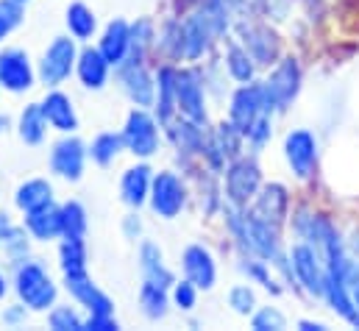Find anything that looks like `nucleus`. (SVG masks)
<instances>
[{
  "mask_svg": "<svg viewBox=\"0 0 359 331\" xmlns=\"http://www.w3.org/2000/svg\"><path fill=\"white\" fill-rule=\"evenodd\" d=\"M31 234L25 231L22 223H14L6 212H0V248L6 253V259L11 264L22 262L25 256H31Z\"/></svg>",
  "mask_w": 359,
  "mask_h": 331,
  "instance_id": "obj_27",
  "label": "nucleus"
},
{
  "mask_svg": "<svg viewBox=\"0 0 359 331\" xmlns=\"http://www.w3.org/2000/svg\"><path fill=\"white\" fill-rule=\"evenodd\" d=\"M181 20H184V62L198 65L201 59H209L215 42H217V34L206 22V17L195 8L192 14H187Z\"/></svg>",
  "mask_w": 359,
  "mask_h": 331,
  "instance_id": "obj_15",
  "label": "nucleus"
},
{
  "mask_svg": "<svg viewBox=\"0 0 359 331\" xmlns=\"http://www.w3.org/2000/svg\"><path fill=\"white\" fill-rule=\"evenodd\" d=\"M156 22L151 17H140L137 22H131V50H128V62H148L151 53H156Z\"/></svg>",
  "mask_w": 359,
  "mask_h": 331,
  "instance_id": "obj_32",
  "label": "nucleus"
},
{
  "mask_svg": "<svg viewBox=\"0 0 359 331\" xmlns=\"http://www.w3.org/2000/svg\"><path fill=\"white\" fill-rule=\"evenodd\" d=\"M17 3H28V0H17Z\"/></svg>",
  "mask_w": 359,
  "mask_h": 331,
  "instance_id": "obj_52",
  "label": "nucleus"
},
{
  "mask_svg": "<svg viewBox=\"0 0 359 331\" xmlns=\"http://www.w3.org/2000/svg\"><path fill=\"white\" fill-rule=\"evenodd\" d=\"M39 103H42V112H45L48 126L53 131H59V134H76L79 131V112H76V103L67 92H62L59 86L48 89Z\"/></svg>",
  "mask_w": 359,
  "mask_h": 331,
  "instance_id": "obj_19",
  "label": "nucleus"
},
{
  "mask_svg": "<svg viewBox=\"0 0 359 331\" xmlns=\"http://www.w3.org/2000/svg\"><path fill=\"white\" fill-rule=\"evenodd\" d=\"M156 53L165 62H173V65L184 62V20L181 17H170L159 28V34H156Z\"/></svg>",
  "mask_w": 359,
  "mask_h": 331,
  "instance_id": "obj_33",
  "label": "nucleus"
},
{
  "mask_svg": "<svg viewBox=\"0 0 359 331\" xmlns=\"http://www.w3.org/2000/svg\"><path fill=\"white\" fill-rule=\"evenodd\" d=\"M170 306L173 304H170V290L168 287H156V284H148V281L140 284V309L151 323L165 320Z\"/></svg>",
  "mask_w": 359,
  "mask_h": 331,
  "instance_id": "obj_34",
  "label": "nucleus"
},
{
  "mask_svg": "<svg viewBox=\"0 0 359 331\" xmlns=\"http://www.w3.org/2000/svg\"><path fill=\"white\" fill-rule=\"evenodd\" d=\"M189 201V187L176 170H159L154 173V184H151V198L148 206L156 217L162 220H176L181 212L187 209Z\"/></svg>",
  "mask_w": 359,
  "mask_h": 331,
  "instance_id": "obj_7",
  "label": "nucleus"
},
{
  "mask_svg": "<svg viewBox=\"0 0 359 331\" xmlns=\"http://www.w3.org/2000/svg\"><path fill=\"white\" fill-rule=\"evenodd\" d=\"M290 259V270H292V281L312 298H323L326 295V267H323V256L320 250L304 240L292 243V248L287 250Z\"/></svg>",
  "mask_w": 359,
  "mask_h": 331,
  "instance_id": "obj_6",
  "label": "nucleus"
},
{
  "mask_svg": "<svg viewBox=\"0 0 359 331\" xmlns=\"http://www.w3.org/2000/svg\"><path fill=\"white\" fill-rule=\"evenodd\" d=\"M179 114L209 128V97H206V83L201 67H179Z\"/></svg>",
  "mask_w": 359,
  "mask_h": 331,
  "instance_id": "obj_9",
  "label": "nucleus"
},
{
  "mask_svg": "<svg viewBox=\"0 0 359 331\" xmlns=\"http://www.w3.org/2000/svg\"><path fill=\"white\" fill-rule=\"evenodd\" d=\"M17 137L25 142V145H42L45 137H48V117L42 112V103H28L20 117H17Z\"/></svg>",
  "mask_w": 359,
  "mask_h": 331,
  "instance_id": "obj_29",
  "label": "nucleus"
},
{
  "mask_svg": "<svg viewBox=\"0 0 359 331\" xmlns=\"http://www.w3.org/2000/svg\"><path fill=\"white\" fill-rule=\"evenodd\" d=\"M117 83L123 89V95L140 106V109H154L156 100V73L148 70V62H123L120 67H114Z\"/></svg>",
  "mask_w": 359,
  "mask_h": 331,
  "instance_id": "obj_10",
  "label": "nucleus"
},
{
  "mask_svg": "<svg viewBox=\"0 0 359 331\" xmlns=\"http://www.w3.org/2000/svg\"><path fill=\"white\" fill-rule=\"evenodd\" d=\"M284 159L298 181H312L318 175V162H320L318 137L306 128H292L284 137Z\"/></svg>",
  "mask_w": 359,
  "mask_h": 331,
  "instance_id": "obj_8",
  "label": "nucleus"
},
{
  "mask_svg": "<svg viewBox=\"0 0 359 331\" xmlns=\"http://www.w3.org/2000/svg\"><path fill=\"white\" fill-rule=\"evenodd\" d=\"M65 25H67V34L73 36V39H79V42H92L95 39V34H97V17H95V11H92L87 3H81V0H76V3H70L67 6V11H65Z\"/></svg>",
  "mask_w": 359,
  "mask_h": 331,
  "instance_id": "obj_31",
  "label": "nucleus"
},
{
  "mask_svg": "<svg viewBox=\"0 0 359 331\" xmlns=\"http://www.w3.org/2000/svg\"><path fill=\"white\" fill-rule=\"evenodd\" d=\"M240 42L248 48L259 67H270L278 59V36L268 25H240Z\"/></svg>",
  "mask_w": 359,
  "mask_h": 331,
  "instance_id": "obj_24",
  "label": "nucleus"
},
{
  "mask_svg": "<svg viewBox=\"0 0 359 331\" xmlns=\"http://www.w3.org/2000/svg\"><path fill=\"white\" fill-rule=\"evenodd\" d=\"M262 187V170L257 165L254 154L251 156H237L226 165V173H223V195L231 206H251V201L257 198Z\"/></svg>",
  "mask_w": 359,
  "mask_h": 331,
  "instance_id": "obj_5",
  "label": "nucleus"
},
{
  "mask_svg": "<svg viewBox=\"0 0 359 331\" xmlns=\"http://www.w3.org/2000/svg\"><path fill=\"white\" fill-rule=\"evenodd\" d=\"M22 22H25V3L0 0V42L8 39Z\"/></svg>",
  "mask_w": 359,
  "mask_h": 331,
  "instance_id": "obj_39",
  "label": "nucleus"
},
{
  "mask_svg": "<svg viewBox=\"0 0 359 331\" xmlns=\"http://www.w3.org/2000/svg\"><path fill=\"white\" fill-rule=\"evenodd\" d=\"M151 184H154V170L145 165V159L131 165L123 173V178H120V198H123V203L128 209L140 212L148 203V198H151Z\"/></svg>",
  "mask_w": 359,
  "mask_h": 331,
  "instance_id": "obj_21",
  "label": "nucleus"
},
{
  "mask_svg": "<svg viewBox=\"0 0 359 331\" xmlns=\"http://www.w3.org/2000/svg\"><path fill=\"white\" fill-rule=\"evenodd\" d=\"M176 92H179V65L173 62H162L156 67V100H154V114L156 120L162 123V128L179 117V100H176Z\"/></svg>",
  "mask_w": 359,
  "mask_h": 331,
  "instance_id": "obj_18",
  "label": "nucleus"
},
{
  "mask_svg": "<svg viewBox=\"0 0 359 331\" xmlns=\"http://www.w3.org/2000/svg\"><path fill=\"white\" fill-rule=\"evenodd\" d=\"M137 259H140V276H142V281L156 284V287H168V290L173 287L176 276H173V270L168 267L165 253H162V248H159L156 243L142 240V243H140Z\"/></svg>",
  "mask_w": 359,
  "mask_h": 331,
  "instance_id": "obj_26",
  "label": "nucleus"
},
{
  "mask_svg": "<svg viewBox=\"0 0 359 331\" xmlns=\"http://www.w3.org/2000/svg\"><path fill=\"white\" fill-rule=\"evenodd\" d=\"M8 290H11V281H8V278L0 273V301L6 298V292H8Z\"/></svg>",
  "mask_w": 359,
  "mask_h": 331,
  "instance_id": "obj_50",
  "label": "nucleus"
},
{
  "mask_svg": "<svg viewBox=\"0 0 359 331\" xmlns=\"http://www.w3.org/2000/svg\"><path fill=\"white\" fill-rule=\"evenodd\" d=\"M223 67H226V76L237 83H251L257 79V62L254 56L248 53V48L243 42H229L226 48V56H223Z\"/></svg>",
  "mask_w": 359,
  "mask_h": 331,
  "instance_id": "obj_30",
  "label": "nucleus"
},
{
  "mask_svg": "<svg viewBox=\"0 0 359 331\" xmlns=\"http://www.w3.org/2000/svg\"><path fill=\"white\" fill-rule=\"evenodd\" d=\"M240 270L248 276V281H257V284H262L265 290L278 292V287H276V281H273V276H270V264L265 262V259L243 253V259H240Z\"/></svg>",
  "mask_w": 359,
  "mask_h": 331,
  "instance_id": "obj_40",
  "label": "nucleus"
},
{
  "mask_svg": "<svg viewBox=\"0 0 359 331\" xmlns=\"http://www.w3.org/2000/svg\"><path fill=\"white\" fill-rule=\"evenodd\" d=\"M11 128V117L8 114H0V134H6Z\"/></svg>",
  "mask_w": 359,
  "mask_h": 331,
  "instance_id": "obj_51",
  "label": "nucleus"
},
{
  "mask_svg": "<svg viewBox=\"0 0 359 331\" xmlns=\"http://www.w3.org/2000/svg\"><path fill=\"white\" fill-rule=\"evenodd\" d=\"M181 270H184V278H189L198 290H212L217 284V262H215V253L201 245V243H192L181 250Z\"/></svg>",
  "mask_w": 359,
  "mask_h": 331,
  "instance_id": "obj_16",
  "label": "nucleus"
},
{
  "mask_svg": "<svg viewBox=\"0 0 359 331\" xmlns=\"http://www.w3.org/2000/svg\"><path fill=\"white\" fill-rule=\"evenodd\" d=\"M259 114H268L265 112V97H262V81L240 83L231 92V100H229V120L245 134L257 123Z\"/></svg>",
  "mask_w": 359,
  "mask_h": 331,
  "instance_id": "obj_14",
  "label": "nucleus"
},
{
  "mask_svg": "<svg viewBox=\"0 0 359 331\" xmlns=\"http://www.w3.org/2000/svg\"><path fill=\"white\" fill-rule=\"evenodd\" d=\"M84 315L79 312V304H53L48 309V326L53 331H84Z\"/></svg>",
  "mask_w": 359,
  "mask_h": 331,
  "instance_id": "obj_38",
  "label": "nucleus"
},
{
  "mask_svg": "<svg viewBox=\"0 0 359 331\" xmlns=\"http://www.w3.org/2000/svg\"><path fill=\"white\" fill-rule=\"evenodd\" d=\"M198 287L189 281V278H181V281H173L170 287V304L173 309H181V312H192L198 306Z\"/></svg>",
  "mask_w": 359,
  "mask_h": 331,
  "instance_id": "obj_42",
  "label": "nucleus"
},
{
  "mask_svg": "<svg viewBox=\"0 0 359 331\" xmlns=\"http://www.w3.org/2000/svg\"><path fill=\"white\" fill-rule=\"evenodd\" d=\"M165 134L173 142V148L179 151V159L189 162V159L203 156V148H206V140H209L206 126H198V123H192V120L179 114L165 126Z\"/></svg>",
  "mask_w": 359,
  "mask_h": 331,
  "instance_id": "obj_17",
  "label": "nucleus"
},
{
  "mask_svg": "<svg viewBox=\"0 0 359 331\" xmlns=\"http://www.w3.org/2000/svg\"><path fill=\"white\" fill-rule=\"evenodd\" d=\"M298 329L301 331H326V326H323V323H318V320H301V323H298Z\"/></svg>",
  "mask_w": 359,
  "mask_h": 331,
  "instance_id": "obj_49",
  "label": "nucleus"
},
{
  "mask_svg": "<svg viewBox=\"0 0 359 331\" xmlns=\"http://www.w3.org/2000/svg\"><path fill=\"white\" fill-rule=\"evenodd\" d=\"M97 48H100V53L106 56V62H109L111 67H120L123 62H128V50H131V22L123 20V17L111 20V22L100 31Z\"/></svg>",
  "mask_w": 359,
  "mask_h": 331,
  "instance_id": "obj_22",
  "label": "nucleus"
},
{
  "mask_svg": "<svg viewBox=\"0 0 359 331\" xmlns=\"http://www.w3.org/2000/svg\"><path fill=\"white\" fill-rule=\"evenodd\" d=\"M111 65L106 62V56L100 53L97 45H84L79 50V59H76V79L81 81L84 89H92V92H100L109 79H111Z\"/></svg>",
  "mask_w": 359,
  "mask_h": 331,
  "instance_id": "obj_20",
  "label": "nucleus"
},
{
  "mask_svg": "<svg viewBox=\"0 0 359 331\" xmlns=\"http://www.w3.org/2000/svg\"><path fill=\"white\" fill-rule=\"evenodd\" d=\"M87 231H90V215H87L84 203L65 201L62 203V237L87 240Z\"/></svg>",
  "mask_w": 359,
  "mask_h": 331,
  "instance_id": "obj_36",
  "label": "nucleus"
},
{
  "mask_svg": "<svg viewBox=\"0 0 359 331\" xmlns=\"http://www.w3.org/2000/svg\"><path fill=\"white\" fill-rule=\"evenodd\" d=\"M36 79V67L28 56V50L22 48H3L0 50V86L11 95H22L28 92Z\"/></svg>",
  "mask_w": 359,
  "mask_h": 331,
  "instance_id": "obj_12",
  "label": "nucleus"
},
{
  "mask_svg": "<svg viewBox=\"0 0 359 331\" xmlns=\"http://www.w3.org/2000/svg\"><path fill=\"white\" fill-rule=\"evenodd\" d=\"M87 148H90V159L97 167H111L120 159V154H126V145H123V134L120 131H103V134H97Z\"/></svg>",
  "mask_w": 359,
  "mask_h": 331,
  "instance_id": "obj_35",
  "label": "nucleus"
},
{
  "mask_svg": "<svg viewBox=\"0 0 359 331\" xmlns=\"http://www.w3.org/2000/svg\"><path fill=\"white\" fill-rule=\"evenodd\" d=\"M11 290L17 292V301H22L31 312H48L59 298V287L53 276L39 259H31V256L14 264Z\"/></svg>",
  "mask_w": 359,
  "mask_h": 331,
  "instance_id": "obj_1",
  "label": "nucleus"
},
{
  "mask_svg": "<svg viewBox=\"0 0 359 331\" xmlns=\"http://www.w3.org/2000/svg\"><path fill=\"white\" fill-rule=\"evenodd\" d=\"M22 226H25V231L31 234L34 243H53V240H62V206L50 203V206L25 212V215H22Z\"/></svg>",
  "mask_w": 359,
  "mask_h": 331,
  "instance_id": "obj_25",
  "label": "nucleus"
},
{
  "mask_svg": "<svg viewBox=\"0 0 359 331\" xmlns=\"http://www.w3.org/2000/svg\"><path fill=\"white\" fill-rule=\"evenodd\" d=\"M50 203H56V198H53V184L48 178H25L14 189V206L22 215L42 209V206H50Z\"/></svg>",
  "mask_w": 359,
  "mask_h": 331,
  "instance_id": "obj_28",
  "label": "nucleus"
},
{
  "mask_svg": "<svg viewBox=\"0 0 359 331\" xmlns=\"http://www.w3.org/2000/svg\"><path fill=\"white\" fill-rule=\"evenodd\" d=\"M123 234H126L128 240H134V243L142 237V220H140L137 209H131V212L123 217Z\"/></svg>",
  "mask_w": 359,
  "mask_h": 331,
  "instance_id": "obj_47",
  "label": "nucleus"
},
{
  "mask_svg": "<svg viewBox=\"0 0 359 331\" xmlns=\"http://www.w3.org/2000/svg\"><path fill=\"white\" fill-rule=\"evenodd\" d=\"M87 159H90V148L76 134H62V140H56L50 148V173L76 184L87 170Z\"/></svg>",
  "mask_w": 359,
  "mask_h": 331,
  "instance_id": "obj_11",
  "label": "nucleus"
},
{
  "mask_svg": "<svg viewBox=\"0 0 359 331\" xmlns=\"http://www.w3.org/2000/svg\"><path fill=\"white\" fill-rule=\"evenodd\" d=\"M28 312H31V309H28L22 301H17V304H11V306L3 309L0 320H3V326H8V329H20V326L28 320Z\"/></svg>",
  "mask_w": 359,
  "mask_h": 331,
  "instance_id": "obj_45",
  "label": "nucleus"
},
{
  "mask_svg": "<svg viewBox=\"0 0 359 331\" xmlns=\"http://www.w3.org/2000/svg\"><path fill=\"white\" fill-rule=\"evenodd\" d=\"M248 209L273 226H281L287 220V212H290V195L281 184H262Z\"/></svg>",
  "mask_w": 359,
  "mask_h": 331,
  "instance_id": "obj_23",
  "label": "nucleus"
},
{
  "mask_svg": "<svg viewBox=\"0 0 359 331\" xmlns=\"http://www.w3.org/2000/svg\"><path fill=\"white\" fill-rule=\"evenodd\" d=\"M270 137H273V114H259L257 123L245 131V142H248V148H251L254 156L265 151V145L270 142Z\"/></svg>",
  "mask_w": 359,
  "mask_h": 331,
  "instance_id": "obj_41",
  "label": "nucleus"
},
{
  "mask_svg": "<svg viewBox=\"0 0 359 331\" xmlns=\"http://www.w3.org/2000/svg\"><path fill=\"white\" fill-rule=\"evenodd\" d=\"M348 290H351V298H354V306H357V326H359V259L351 256V267H348Z\"/></svg>",
  "mask_w": 359,
  "mask_h": 331,
  "instance_id": "obj_48",
  "label": "nucleus"
},
{
  "mask_svg": "<svg viewBox=\"0 0 359 331\" xmlns=\"http://www.w3.org/2000/svg\"><path fill=\"white\" fill-rule=\"evenodd\" d=\"M84 331H120V323L114 315H87Z\"/></svg>",
  "mask_w": 359,
  "mask_h": 331,
  "instance_id": "obj_46",
  "label": "nucleus"
},
{
  "mask_svg": "<svg viewBox=\"0 0 359 331\" xmlns=\"http://www.w3.org/2000/svg\"><path fill=\"white\" fill-rule=\"evenodd\" d=\"M65 278V290L70 292V298L87 312V315H114V301L92 281L87 270L79 273H62Z\"/></svg>",
  "mask_w": 359,
  "mask_h": 331,
  "instance_id": "obj_13",
  "label": "nucleus"
},
{
  "mask_svg": "<svg viewBox=\"0 0 359 331\" xmlns=\"http://www.w3.org/2000/svg\"><path fill=\"white\" fill-rule=\"evenodd\" d=\"M87 262H90L87 240H70V237H62V243H59V267H62V273H79V270H87Z\"/></svg>",
  "mask_w": 359,
  "mask_h": 331,
  "instance_id": "obj_37",
  "label": "nucleus"
},
{
  "mask_svg": "<svg viewBox=\"0 0 359 331\" xmlns=\"http://www.w3.org/2000/svg\"><path fill=\"white\" fill-rule=\"evenodd\" d=\"M251 326L254 331H281L287 329V318L276 306H262L251 315Z\"/></svg>",
  "mask_w": 359,
  "mask_h": 331,
  "instance_id": "obj_44",
  "label": "nucleus"
},
{
  "mask_svg": "<svg viewBox=\"0 0 359 331\" xmlns=\"http://www.w3.org/2000/svg\"><path fill=\"white\" fill-rule=\"evenodd\" d=\"M229 306H231L237 315L248 318V315L257 312V292H254L248 284H234V287L229 290Z\"/></svg>",
  "mask_w": 359,
  "mask_h": 331,
  "instance_id": "obj_43",
  "label": "nucleus"
},
{
  "mask_svg": "<svg viewBox=\"0 0 359 331\" xmlns=\"http://www.w3.org/2000/svg\"><path fill=\"white\" fill-rule=\"evenodd\" d=\"M79 39L67 36H53L50 45L45 48L39 65H36V79L45 83V89H56L76 76V59H79Z\"/></svg>",
  "mask_w": 359,
  "mask_h": 331,
  "instance_id": "obj_4",
  "label": "nucleus"
},
{
  "mask_svg": "<svg viewBox=\"0 0 359 331\" xmlns=\"http://www.w3.org/2000/svg\"><path fill=\"white\" fill-rule=\"evenodd\" d=\"M301 92V65L295 56H284L273 65L270 76L262 81V97H265V112L281 114L292 106V100Z\"/></svg>",
  "mask_w": 359,
  "mask_h": 331,
  "instance_id": "obj_3",
  "label": "nucleus"
},
{
  "mask_svg": "<svg viewBox=\"0 0 359 331\" xmlns=\"http://www.w3.org/2000/svg\"><path fill=\"white\" fill-rule=\"evenodd\" d=\"M123 145H126V154L137 156V159H154L162 148V140H165V128L162 123L156 120V114L151 109H140L134 106L123 123Z\"/></svg>",
  "mask_w": 359,
  "mask_h": 331,
  "instance_id": "obj_2",
  "label": "nucleus"
}]
</instances>
